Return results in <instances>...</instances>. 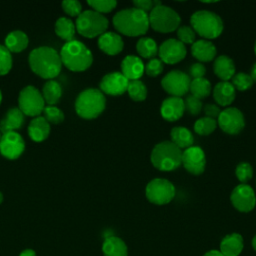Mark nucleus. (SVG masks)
<instances>
[{"label":"nucleus","instance_id":"nucleus-1","mask_svg":"<svg viewBox=\"0 0 256 256\" xmlns=\"http://www.w3.org/2000/svg\"><path fill=\"white\" fill-rule=\"evenodd\" d=\"M28 62L35 74L48 80L55 78L62 69L60 54L50 46L34 48L29 54Z\"/></svg>","mask_w":256,"mask_h":256},{"label":"nucleus","instance_id":"nucleus-2","mask_svg":"<svg viewBox=\"0 0 256 256\" xmlns=\"http://www.w3.org/2000/svg\"><path fill=\"white\" fill-rule=\"evenodd\" d=\"M112 21L115 29L127 36L143 35L150 26L148 14L135 7L118 11Z\"/></svg>","mask_w":256,"mask_h":256},{"label":"nucleus","instance_id":"nucleus-3","mask_svg":"<svg viewBox=\"0 0 256 256\" xmlns=\"http://www.w3.org/2000/svg\"><path fill=\"white\" fill-rule=\"evenodd\" d=\"M59 54L62 65L75 72L88 69L93 62V55L90 49L83 42L75 39L65 42Z\"/></svg>","mask_w":256,"mask_h":256},{"label":"nucleus","instance_id":"nucleus-4","mask_svg":"<svg viewBox=\"0 0 256 256\" xmlns=\"http://www.w3.org/2000/svg\"><path fill=\"white\" fill-rule=\"evenodd\" d=\"M106 99L100 89L87 88L81 91L75 100V111L84 119H94L105 109Z\"/></svg>","mask_w":256,"mask_h":256},{"label":"nucleus","instance_id":"nucleus-5","mask_svg":"<svg viewBox=\"0 0 256 256\" xmlns=\"http://www.w3.org/2000/svg\"><path fill=\"white\" fill-rule=\"evenodd\" d=\"M182 152L171 141H162L156 144L151 152L153 166L161 171L175 170L181 164Z\"/></svg>","mask_w":256,"mask_h":256},{"label":"nucleus","instance_id":"nucleus-6","mask_svg":"<svg viewBox=\"0 0 256 256\" xmlns=\"http://www.w3.org/2000/svg\"><path fill=\"white\" fill-rule=\"evenodd\" d=\"M190 23L195 32L206 39L217 38L223 31V21L216 13L199 10L191 15Z\"/></svg>","mask_w":256,"mask_h":256},{"label":"nucleus","instance_id":"nucleus-7","mask_svg":"<svg viewBox=\"0 0 256 256\" xmlns=\"http://www.w3.org/2000/svg\"><path fill=\"white\" fill-rule=\"evenodd\" d=\"M108 24L109 21L103 14L94 10H85L77 16L75 27L80 35L93 38L106 32Z\"/></svg>","mask_w":256,"mask_h":256},{"label":"nucleus","instance_id":"nucleus-8","mask_svg":"<svg viewBox=\"0 0 256 256\" xmlns=\"http://www.w3.org/2000/svg\"><path fill=\"white\" fill-rule=\"evenodd\" d=\"M148 16L151 27L161 33L177 30L181 22L179 14L174 9L162 4L155 6Z\"/></svg>","mask_w":256,"mask_h":256},{"label":"nucleus","instance_id":"nucleus-9","mask_svg":"<svg viewBox=\"0 0 256 256\" xmlns=\"http://www.w3.org/2000/svg\"><path fill=\"white\" fill-rule=\"evenodd\" d=\"M45 101L42 93L32 85L25 86L18 96V108L24 115L37 117L43 112Z\"/></svg>","mask_w":256,"mask_h":256},{"label":"nucleus","instance_id":"nucleus-10","mask_svg":"<svg viewBox=\"0 0 256 256\" xmlns=\"http://www.w3.org/2000/svg\"><path fill=\"white\" fill-rule=\"evenodd\" d=\"M175 192V187L172 182L162 178L151 180L145 188L146 198L156 205L169 203L174 198Z\"/></svg>","mask_w":256,"mask_h":256},{"label":"nucleus","instance_id":"nucleus-11","mask_svg":"<svg viewBox=\"0 0 256 256\" xmlns=\"http://www.w3.org/2000/svg\"><path fill=\"white\" fill-rule=\"evenodd\" d=\"M190 83L189 75L180 70L169 71L161 80L162 88L175 97L185 95L189 91Z\"/></svg>","mask_w":256,"mask_h":256},{"label":"nucleus","instance_id":"nucleus-12","mask_svg":"<svg viewBox=\"0 0 256 256\" xmlns=\"http://www.w3.org/2000/svg\"><path fill=\"white\" fill-rule=\"evenodd\" d=\"M230 200L234 208L240 212H250L256 205L255 192L248 184L236 186L231 192Z\"/></svg>","mask_w":256,"mask_h":256},{"label":"nucleus","instance_id":"nucleus-13","mask_svg":"<svg viewBox=\"0 0 256 256\" xmlns=\"http://www.w3.org/2000/svg\"><path fill=\"white\" fill-rule=\"evenodd\" d=\"M220 128L228 134H238L245 126L243 113L235 107H228L220 112L218 116Z\"/></svg>","mask_w":256,"mask_h":256},{"label":"nucleus","instance_id":"nucleus-14","mask_svg":"<svg viewBox=\"0 0 256 256\" xmlns=\"http://www.w3.org/2000/svg\"><path fill=\"white\" fill-rule=\"evenodd\" d=\"M25 142L17 131L2 134L0 139V153L9 160H15L24 152Z\"/></svg>","mask_w":256,"mask_h":256},{"label":"nucleus","instance_id":"nucleus-15","mask_svg":"<svg viewBox=\"0 0 256 256\" xmlns=\"http://www.w3.org/2000/svg\"><path fill=\"white\" fill-rule=\"evenodd\" d=\"M181 163L188 172L194 175H199L205 170V153L202 148L198 146H191L182 152Z\"/></svg>","mask_w":256,"mask_h":256},{"label":"nucleus","instance_id":"nucleus-16","mask_svg":"<svg viewBox=\"0 0 256 256\" xmlns=\"http://www.w3.org/2000/svg\"><path fill=\"white\" fill-rule=\"evenodd\" d=\"M186 47L178 39L170 38L165 40L158 48L160 60L167 64H175L186 56Z\"/></svg>","mask_w":256,"mask_h":256},{"label":"nucleus","instance_id":"nucleus-17","mask_svg":"<svg viewBox=\"0 0 256 256\" xmlns=\"http://www.w3.org/2000/svg\"><path fill=\"white\" fill-rule=\"evenodd\" d=\"M129 80L121 72H111L103 76L100 81V91L112 96L122 95L127 91Z\"/></svg>","mask_w":256,"mask_h":256},{"label":"nucleus","instance_id":"nucleus-18","mask_svg":"<svg viewBox=\"0 0 256 256\" xmlns=\"http://www.w3.org/2000/svg\"><path fill=\"white\" fill-rule=\"evenodd\" d=\"M185 111L184 100L181 97L170 96L163 100L160 112L162 117L167 121H176L182 117Z\"/></svg>","mask_w":256,"mask_h":256},{"label":"nucleus","instance_id":"nucleus-19","mask_svg":"<svg viewBox=\"0 0 256 256\" xmlns=\"http://www.w3.org/2000/svg\"><path fill=\"white\" fill-rule=\"evenodd\" d=\"M98 46L106 54L116 55L122 51L124 43L119 34L108 31L99 36Z\"/></svg>","mask_w":256,"mask_h":256},{"label":"nucleus","instance_id":"nucleus-20","mask_svg":"<svg viewBox=\"0 0 256 256\" xmlns=\"http://www.w3.org/2000/svg\"><path fill=\"white\" fill-rule=\"evenodd\" d=\"M24 124V114L18 107H12L7 110L0 120V132L2 134L20 129Z\"/></svg>","mask_w":256,"mask_h":256},{"label":"nucleus","instance_id":"nucleus-21","mask_svg":"<svg viewBox=\"0 0 256 256\" xmlns=\"http://www.w3.org/2000/svg\"><path fill=\"white\" fill-rule=\"evenodd\" d=\"M142 60L135 55H127L121 62V73L130 81L138 80L144 73Z\"/></svg>","mask_w":256,"mask_h":256},{"label":"nucleus","instance_id":"nucleus-22","mask_svg":"<svg viewBox=\"0 0 256 256\" xmlns=\"http://www.w3.org/2000/svg\"><path fill=\"white\" fill-rule=\"evenodd\" d=\"M243 247V237L239 233H231L221 240L219 251L224 256H239Z\"/></svg>","mask_w":256,"mask_h":256},{"label":"nucleus","instance_id":"nucleus-23","mask_svg":"<svg viewBox=\"0 0 256 256\" xmlns=\"http://www.w3.org/2000/svg\"><path fill=\"white\" fill-rule=\"evenodd\" d=\"M216 47L215 45L206 39H199L195 40V42L191 46V53L193 57L196 59L203 61V62H208L214 59L216 56Z\"/></svg>","mask_w":256,"mask_h":256},{"label":"nucleus","instance_id":"nucleus-24","mask_svg":"<svg viewBox=\"0 0 256 256\" xmlns=\"http://www.w3.org/2000/svg\"><path fill=\"white\" fill-rule=\"evenodd\" d=\"M50 133V124L43 116L34 117L28 126V135L35 142L44 141Z\"/></svg>","mask_w":256,"mask_h":256},{"label":"nucleus","instance_id":"nucleus-25","mask_svg":"<svg viewBox=\"0 0 256 256\" xmlns=\"http://www.w3.org/2000/svg\"><path fill=\"white\" fill-rule=\"evenodd\" d=\"M213 97L220 106H228L235 99V88L228 81L217 83L213 89Z\"/></svg>","mask_w":256,"mask_h":256},{"label":"nucleus","instance_id":"nucleus-26","mask_svg":"<svg viewBox=\"0 0 256 256\" xmlns=\"http://www.w3.org/2000/svg\"><path fill=\"white\" fill-rule=\"evenodd\" d=\"M213 70L221 80L228 81L235 74V65L229 56L220 55L214 61Z\"/></svg>","mask_w":256,"mask_h":256},{"label":"nucleus","instance_id":"nucleus-27","mask_svg":"<svg viewBox=\"0 0 256 256\" xmlns=\"http://www.w3.org/2000/svg\"><path fill=\"white\" fill-rule=\"evenodd\" d=\"M104 256H128L126 243L117 236L107 237L102 245Z\"/></svg>","mask_w":256,"mask_h":256},{"label":"nucleus","instance_id":"nucleus-28","mask_svg":"<svg viewBox=\"0 0 256 256\" xmlns=\"http://www.w3.org/2000/svg\"><path fill=\"white\" fill-rule=\"evenodd\" d=\"M28 43L27 34L21 30H13L5 37V47L10 52H21L28 46Z\"/></svg>","mask_w":256,"mask_h":256},{"label":"nucleus","instance_id":"nucleus-29","mask_svg":"<svg viewBox=\"0 0 256 256\" xmlns=\"http://www.w3.org/2000/svg\"><path fill=\"white\" fill-rule=\"evenodd\" d=\"M171 142L174 143L178 148H189L193 146L194 137L190 130L184 126H176L170 131Z\"/></svg>","mask_w":256,"mask_h":256},{"label":"nucleus","instance_id":"nucleus-30","mask_svg":"<svg viewBox=\"0 0 256 256\" xmlns=\"http://www.w3.org/2000/svg\"><path fill=\"white\" fill-rule=\"evenodd\" d=\"M42 96L48 106H54L62 96V87L56 80H47L42 88Z\"/></svg>","mask_w":256,"mask_h":256},{"label":"nucleus","instance_id":"nucleus-31","mask_svg":"<svg viewBox=\"0 0 256 256\" xmlns=\"http://www.w3.org/2000/svg\"><path fill=\"white\" fill-rule=\"evenodd\" d=\"M76 27L73 21L68 17H60L55 22V33L66 42L74 40Z\"/></svg>","mask_w":256,"mask_h":256},{"label":"nucleus","instance_id":"nucleus-32","mask_svg":"<svg viewBox=\"0 0 256 256\" xmlns=\"http://www.w3.org/2000/svg\"><path fill=\"white\" fill-rule=\"evenodd\" d=\"M136 49L140 56L144 58H154L158 53L156 41L151 37H142L136 43Z\"/></svg>","mask_w":256,"mask_h":256},{"label":"nucleus","instance_id":"nucleus-33","mask_svg":"<svg viewBox=\"0 0 256 256\" xmlns=\"http://www.w3.org/2000/svg\"><path fill=\"white\" fill-rule=\"evenodd\" d=\"M189 90L192 93L191 95H193L194 97L201 100L202 98L209 96V94L211 92V83L209 82L208 79H206L204 77L193 79V80H191Z\"/></svg>","mask_w":256,"mask_h":256},{"label":"nucleus","instance_id":"nucleus-34","mask_svg":"<svg viewBox=\"0 0 256 256\" xmlns=\"http://www.w3.org/2000/svg\"><path fill=\"white\" fill-rule=\"evenodd\" d=\"M127 92L134 101H142L147 96V88L141 80H130L128 82Z\"/></svg>","mask_w":256,"mask_h":256},{"label":"nucleus","instance_id":"nucleus-35","mask_svg":"<svg viewBox=\"0 0 256 256\" xmlns=\"http://www.w3.org/2000/svg\"><path fill=\"white\" fill-rule=\"evenodd\" d=\"M217 126L215 119L210 117H202L196 120L194 123V130L199 135H209L212 133Z\"/></svg>","mask_w":256,"mask_h":256},{"label":"nucleus","instance_id":"nucleus-36","mask_svg":"<svg viewBox=\"0 0 256 256\" xmlns=\"http://www.w3.org/2000/svg\"><path fill=\"white\" fill-rule=\"evenodd\" d=\"M42 113L48 123L58 124L64 120L63 111L56 106H45Z\"/></svg>","mask_w":256,"mask_h":256},{"label":"nucleus","instance_id":"nucleus-37","mask_svg":"<svg viewBox=\"0 0 256 256\" xmlns=\"http://www.w3.org/2000/svg\"><path fill=\"white\" fill-rule=\"evenodd\" d=\"M231 79H232V85L234 86V88H237L240 91L249 89L254 82L251 76L244 72H239L234 74V76Z\"/></svg>","mask_w":256,"mask_h":256},{"label":"nucleus","instance_id":"nucleus-38","mask_svg":"<svg viewBox=\"0 0 256 256\" xmlns=\"http://www.w3.org/2000/svg\"><path fill=\"white\" fill-rule=\"evenodd\" d=\"M12 68V55L11 52L0 44V75L7 74Z\"/></svg>","mask_w":256,"mask_h":256},{"label":"nucleus","instance_id":"nucleus-39","mask_svg":"<svg viewBox=\"0 0 256 256\" xmlns=\"http://www.w3.org/2000/svg\"><path fill=\"white\" fill-rule=\"evenodd\" d=\"M235 174L237 179L242 184H246V182H248L253 176L252 166L248 162H241L237 165L235 169Z\"/></svg>","mask_w":256,"mask_h":256},{"label":"nucleus","instance_id":"nucleus-40","mask_svg":"<svg viewBox=\"0 0 256 256\" xmlns=\"http://www.w3.org/2000/svg\"><path fill=\"white\" fill-rule=\"evenodd\" d=\"M87 3L93 8L94 11L101 14L110 12L117 6V2L114 0H90L87 1Z\"/></svg>","mask_w":256,"mask_h":256},{"label":"nucleus","instance_id":"nucleus-41","mask_svg":"<svg viewBox=\"0 0 256 256\" xmlns=\"http://www.w3.org/2000/svg\"><path fill=\"white\" fill-rule=\"evenodd\" d=\"M178 40L183 44H193L195 42V31L190 26H179L177 29Z\"/></svg>","mask_w":256,"mask_h":256},{"label":"nucleus","instance_id":"nucleus-42","mask_svg":"<svg viewBox=\"0 0 256 256\" xmlns=\"http://www.w3.org/2000/svg\"><path fill=\"white\" fill-rule=\"evenodd\" d=\"M185 110H187L191 115H197L202 110V102L200 99L194 97L193 95L186 96L184 100Z\"/></svg>","mask_w":256,"mask_h":256},{"label":"nucleus","instance_id":"nucleus-43","mask_svg":"<svg viewBox=\"0 0 256 256\" xmlns=\"http://www.w3.org/2000/svg\"><path fill=\"white\" fill-rule=\"evenodd\" d=\"M61 5L64 12L69 16H78L82 12V5L77 0H64Z\"/></svg>","mask_w":256,"mask_h":256},{"label":"nucleus","instance_id":"nucleus-44","mask_svg":"<svg viewBox=\"0 0 256 256\" xmlns=\"http://www.w3.org/2000/svg\"><path fill=\"white\" fill-rule=\"evenodd\" d=\"M144 67V71L147 75L151 77H156L163 71V62L160 59L152 58Z\"/></svg>","mask_w":256,"mask_h":256},{"label":"nucleus","instance_id":"nucleus-45","mask_svg":"<svg viewBox=\"0 0 256 256\" xmlns=\"http://www.w3.org/2000/svg\"><path fill=\"white\" fill-rule=\"evenodd\" d=\"M160 4H161V2L156 1V0H135V1H133V5L135 8L140 9L146 13L148 11H151L155 6H158Z\"/></svg>","mask_w":256,"mask_h":256},{"label":"nucleus","instance_id":"nucleus-46","mask_svg":"<svg viewBox=\"0 0 256 256\" xmlns=\"http://www.w3.org/2000/svg\"><path fill=\"white\" fill-rule=\"evenodd\" d=\"M205 73H206V68L204 64H202L201 62L193 63L189 68V74L191 77H193V79L203 78Z\"/></svg>","mask_w":256,"mask_h":256},{"label":"nucleus","instance_id":"nucleus-47","mask_svg":"<svg viewBox=\"0 0 256 256\" xmlns=\"http://www.w3.org/2000/svg\"><path fill=\"white\" fill-rule=\"evenodd\" d=\"M204 112L207 115L206 117H210L214 119L215 117L219 116L221 111H220V108L215 104H206L204 106Z\"/></svg>","mask_w":256,"mask_h":256},{"label":"nucleus","instance_id":"nucleus-48","mask_svg":"<svg viewBox=\"0 0 256 256\" xmlns=\"http://www.w3.org/2000/svg\"><path fill=\"white\" fill-rule=\"evenodd\" d=\"M203 256H224L219 250H210L206 252Z\"/></svg>","mask_w":256,"mask_h":256},{"label":"nucleus","instance_id":"nucleus-49","mask_svg":"<svg viewBox=\"0 0 256 256\" xmlns=\"http://www.w3.org/2000/svg\"><path fill=\"white\" fill-rule=\"evenodd\" d=\"M19 256H36V254H35V252H34L33 250H31V249H26V250L22 251Z\"/></svg>","mask_w":256,"mask_h":256},{"label":"nucleus","instance_id":"nucleus-50","mask_svg":"<svg viewBox=\"0 0 256 256\" xmlns=\"http://www.w3.org/2000/svg\"><path fill=\"white\" fill-rule=\"evenodd\" d=\"M250 76H251V78H252L253 81H256V62H255V64L253 65V67H252V69H251V74H250Z\"/></svg>","mask_w":256,"mask_h":256},{"label":"nucleus","instance_id":"nucleus-51","mask_svg":"<svg viewBox=\"0 0 256 256\" xmlns=\"http://www.w3.org/2000/svg\"><path fill=\"white\" fill-rule=\"evenodd\" d=\"M252 247H253V249L256 251V235L253 237V239H252Z\"/></svg>","mask_w":256,"mask_h":256},{"label":"nucleus","instance_id":"nucleus-52","mask_svg":"<svg viewBox=\"0 0 256 256\" xmlns=\"http://www.w3.org/2000/svg\"><path fill=\"white\" fill-rule=\"evenodd\" d=\"M2 201H3V194L0 192V204L2 203Z\"/></svg>","mask_w":256,"mask_h":256},{"label":"nucleus","instance_id":"nucleus-53","mask_svg":"<svg viewBox=\"0 0 256 256\" xmlns=\"http://www.w3.org/2000/svg\"><path fill=\"white\" fill-rule=\"evenodd\" d=\"M1 101H2V93H1V90H0V104H1Z\"/></svg>","mask_w":256,"mask_h":256},{"label":"nucleus","instance_id":"nucleus-54","mask_svg":"<svg viewBox=\"0 0 256 256\" xmlns=\"http://www.w3.org/2000/svg\"><path fill=\"white\" fill-rule=\"evenodd\" d=\"M254 52L256 54V41H255V45H254Z\"/></svg>","mask_w":256,"mask_h":256},{"label":"nucleus","instance_id":"nucleus-55","mask_svg":"<svg viewBox=\"0 0 256 256\" xmlns=\"http://www.w3.org/2000/svg\"><path fill=\"white\" fill-rule=\"evenodd\" d=\"M1 136H2V133L0 132V139H1Z\"/></svg>","mask_w":256,"mask_h":256}]
</instances>
